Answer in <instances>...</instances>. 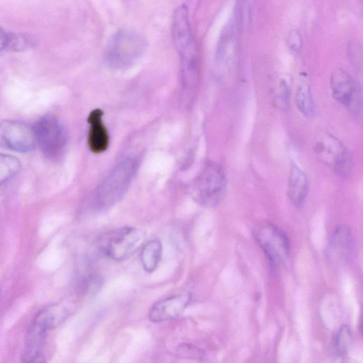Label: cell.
<instances>
[{
    "mask_svg": "<svg viewBox=\"0 0 363 363\" xmlns=\"http://www.w3.org/2000/svg\"><path fill=\"white\" fill-rule=\"evenodd\" d=\"M138 168L136 158L128 157L118 162L91 195V211H101L115 205L127 191Z\"/></svg>",
    "mask_w": 363,
    "mask_h": 363,
    "instance_id": "obj_1",
    "label": "cell"
},
{
    "mask_svg": "<svg viewBox=\"0 0 363 363\" xmlns=\"http://www.w3.org/2000/svg\"><path fill=\"white\" fill-rule=\"evenodd\" d=\"M62 322L61 313L54 305L39 311L27 330L21 361L24 362L43 361V352L48 333Z\"/></svg>",
    "mask_w": 363,
    "mask_h": 363,
    "instance_id": "obj_2",
    "label": "cell"
},
{
    "mask_svg": "<svg viewBox=\"0 0 363 363\" xmlns=\"http://www.w3.org/2000/svg\"><path fill=\"white\" fill-rule=\"evenodd\" d=\"M225 188L226 179L222 167L214 162H208L192 181L189 191L200 205L213 207L223 198Z\"/></svg>",
    "mask_w": 363,
    "mask_h": 363,
    "instance_id": "obj_3",
    "label": "cell"
},
{
    "mask_svg": "<svg viewBox=\"0 0 363 363\" xmlns=\"http://www.w3.org/2000/svg\"><path fill=\"white\" fill-rule=\"evenodd\" d=\"M146 48L147 43L141 35L133 30H121L110 39L106 50V61L112 68H127L143 55Z\"/></svg>",
    "mask_w": 363,
    "mask_h": 363,
    "instance_id": "obj_4",
    "label": "cell"
},
{
    "mask_svg": "<svg viewBox=\"0 0 363 363\" xmlns=\"http://www.w3.org/2000/svg\"><path fill=\"white\" fill-rule=\"evenodd\" d=\"M145 233L134 227H123L104 234L98 241L100 251L106 257L123 261L130 257L143 245Z\"/></svg>",
    "mask_w": 363,
    "mask_h": 363,
    "instance_id": "obj_5",
    "label": "cell"
},
{
    "mask_svg": "<svg viewBox=\"0 0 363 363\" xmlns=\"http://www.w3.org/2000/svg\"><path fill=\"white\" fill-rule=\"evenodd\" d=\"M252 234L273 267L278 268L285 262L290 245L288 237L279 227L269 221L261 222L254 227Z\"/></svg>",
    "mask_w": 363,
    "mask_h": 363,
    "instance_id": "obj_6",
    "label": "cell"
},
{
    "mask_svg": "<svg viewBox=\"0 0 363 363\" xmlns=\"http://www.w3.org/2000/svg\"><path fill=\"white\" fill-rule=\"evenodd\" d=\"M313 150L318 159L339 175L347 177L351 173L350 155L344 144L332 134L327 132L318 134Z\"/></svg>",
    "mask_w": 363,
    "mask_h": 363,
    "instance_id": "obj_7",
    "label": "cell"
},
{
    "mask_svg": "<svg viewBox=\"0 0 363 363\" xmlns=\"http://www.w3.org/2000/svg\"><path fill=\"white\" fill-rule=\"evenodd\" d=\"M36 145L43 154L50 158L60 157L66 145V133L57 119L52 116L40 118L33 125Z\"/></svg>",
    "mask_w": 363,
    "mask_h": 363,
    "instance_id": "obj_8",
    "label": "cell"
},
{
    "mask_svg": "<svg viewBox=\"0 0 363 363\" xmlns=\"http://www.w3.org/2000/svg\"><path fill=\"white\" fill-rule=\"evenodd\" d=\"M36 145L33 125L26 123L4 120L0 122V147L25 152Z\"/></svg>",
    "mask_w": 363,
    "mask_h": 363,
    "instance_id": "obj_9",
    "label": "cell"
},
{
    "mask_svg": "<svg viewBox=\"0 0 363 363\" xmlns=\"http://www.w3.org/2000/svg\"><path fill=\"white\" fill-rule=\"evenodd\" d=\"M172 36L180 59L199 55L189 23L188 9L184 4L177 7L174 13Z\"/></svg>",
    "mask_w": 363,
    "mask_h": 363,
    "instance_id": "obj_10",
    "label": "cell"
},
{
    "mask_svg": "<svg viewBox=\"0 0 363 363\" xmlns=\"http://www.w3.org/2000/svg\"><path fill=\"white\" fill-rule=\"evenodd\" d=\"M333 97L340 104L357 110L360 105L358 87L351 76L341 68L333 69L330 77Z\"/></svg>",
    "mask_w": 363,
    "mask_h": 363,
    "instance_id": "obj_11",
    "label": "cell"
},
{
    "mask_svg": "<svg viewBox=\"0 0 363 363\" xmlns=\"http://www.w3.org/2000/svg\"><path fill=\"white\" fill-rule=\"evenodd\" d=\"M191 294L183 293L159 301L152 306L149 318L155 323H160L176 318L180 315L189 305Z\"/></svg>",
    "mask_w": 363,
    "mask_h": 363,
    "instance_id": "obj_12",
    "label": "cell"
},
{
    "mask_svg": "<svg viewBox=\"0 0 363 363\" xmlns=\"http://www.w3.org/2000/svg\"><path fill=\"white\" fill-rule=\"evenodd\" d=\"M353 240L346 226H339L331 235L328 247V256L335 263L347 261L352 254Z\"/></svg>",
    "mask_w": 363,
    "mask_h": 363,
    "instance_id": "obj_13",
    "label": "cell"
},
{
    "mask_svg": "<svg viewBox=\"0 0 363 363\" xmlns=\"http://www.w3.org/2000/svg\"><path fill=\"white\" fill-rule=\"evenodd\" d=\"M103 112L100 109L91 111L88 116L90 125L87 143L91 151L100 153L105 151L109 144L107 129L102 121Z\"/></svg>",
    "mask_w": 363,
    "mask_h": 363,
    "instance_id": "obj_14",
    "label": "cell"
},
{
    "mask_svg": "<svg viewBox=\"0 0 363 363\" xmlns=\"http://www.w3.org/2000/svg\"><path fill=\"white\" fill-rule=\"evenodd\" d=\"M308 181L304 172L295 163L289 170L287 193L291 202L296 206H301L307 196Z\"/></svg>",
    "mask_w": 363,
    "mask_h": 363,
    "instance_id": "obj_15",
    "label": "cell"
},
{
    "mask_svg": "<svg viewBox=\"0 0 363 363\" xmlns=\"http://www.w3.org/2000/svg\"><path fill=\"white\" fill-rule=\"evenodd\" d=\"M162 244L158 239L147 242L142 248L140 260L143 269L149 273L154 272L162 258Z\"/></svg>",
    "mask_w": 363,
    "mask_h": 363,
    "instance_id": "obj_16",
    "label": "cell"
},
{
    "mask_svg": "<svg viewBox=\"0 0 363 363\" xmlns=\"http://www.w3.org/2000/svg\"><path fill=\"white\" fill-rule=\"evenodd\" d=\"M295 101L298 111L306 117H311L314 112V102L308 84H300L296 91Z\"/></svg>",
    "mask_w": 363,
    "mask_h": 363,
    "instance_id": "obj_17",
    "label": "cell"
},
{
    "mask_svg": "<svg viewBox=\"0 0 363 363\" xmlns=\"http://www.w3.org/2000/svg\"><path fill=\"white\" fill-rule=\"evenodd\" d=\"M21 167V162L17 157L0 153V185L16 176Z\"/></svg>",
    "mask_w": 363,
    "mask_h": 363,
    "instance_id": "obj_18",
    "label": "cell"
},
{
    "mask_svg": "<svg viewBox=\"0 0 363 363\" xmlns=\"http://www.w3.org/2000/svg\"><path fill=\"white\" fill-rule=\"evenodd\" d=\"M353 340L352 333L347 325H342L337 332L334 346L339 355H345L352 346Z\"/></svg>",
    "mask_w": 363,
    "mask_h": 363,
    "instance_id": "obj_19",
    "label": "cell"
},
{
    "mask_svg": "<svg viewBox=\"0 0 363 363\" xmlns=\"http://www.w3.org/2000/svg\"><path fill=\"white\" fill-rule=\"evenodd\" d=\"M103 284L102 277L97 273H89L84 275L79 284L80 290L86 295H95Z\"/></svg>",
    "mask_w": 363,
    "mask_h": 363,
    "instance_id": "obj_20",
    "label": "cell"
},
{
    "mask_svg": "<svg viewBox=\"0 0 363 363\" xmlns=\"http://www.w3.org/2000/svg\"><path fill=\"white\" fill-rule=\"evenodd\" d=\"M29 45V40L21 35L9 34L8 49L12 50H23Z\"/></svg>",
    "mask_w": 363,
    "mask_h": 363,
    "instance_id": "obj_21",
    "label": "cell"
},
{
    "mask_svg": "<svg viewBox=\"0 0 363 363\" xmlns=\"http://www.w3.org/2000/svg\"><path fill=\"white\" fill-rule=\"evenodd\" d=\"M178 356L184 358H200L203 357L202 352L197 347L183 344L177 348Z\"/></svg>",
    "mask_w": 363,
    "mask_h": 363,
    "instance_id": "obj_22",
    "label": "cell"
},
{
    "mask_svg": "<svg viewBox=\"0 0 363 363\" xmlns=\"http://www.w3.org/2000/svg\"><path fill=\"white\" fill-rule=\"evenodd\" d=\"M286 44L294 52L300 51L302 40L300 33L296 30H291L286 36Z\"/></svg>",
    "mask_w": 363,
    "mask_h": 363,
    "instance_id": "obj_23",
    "label": "cell"
},
{
    "mask_svg": "<svg viewBox=\"0 0 363 363\" xmlns=\"http://www.w3.org/2000/svg\"><path fill=\"white\" fill-rule=\"evenodd\" d=\"M279 87L280 89L279 91V98L284 104H286L289 100L290 94V86L286 79H282L280 82Z\"/></svg>",
    "mask_w": 363,
    "mask_h": 363,
    "instance_id": "obj_24",
    "label": "cell"
},
{
    "mask_svg": "<svg viewBox=\"0 0 363 363\" xmlns=\"http://www.w3.org/2000/svg\"><path fill=\"white\" fill-rule=\"evenodd\" d=\"M9 34L3 29H0V52L8 49Z\"/></svg>",
    "mask_w": 363,
    "mask_h": 363,
    "instance_id": "obj_25",
    "label": "cell"
}]
</instances>
